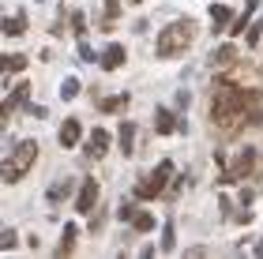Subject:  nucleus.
Here are the masks:
<instances>
[{"label": "nucleus", "mask_w": 263, "mask_h": 259, "mask_svg": "<svg viewBox=\"0 0 263 259\" xmlns=\"http://www.w3.org/2000/svg\"><path fill=\"white\" fill-rule=\"evenodd\" d=\"M105 11H109V15L117 19V11H121V0H105Z\"/></svg>", "instance_id": "obj_30"}, {"label": "nucleus", "mask_w": 263, "mask_h": 259, "mask_svg": "<svg viewBox=\"0 0 263 259\" xmlns=\"http://www.w3.org/2000/svg\"><path fill=\"white\" fill-rule=\"evenodd\" d=\"M233 61H237L233 45H222V49H214V53H211V64H218V68H222V64H233Z\"/></svg>", "instance_id": "obj_15"}, {"label": "nucleus", "mask_w": 263, "mask_h": 259, "mask_svg": "<svg viewBox=\"0 0 263 259\" xmlns=\"http://www.w3.org/2000/svg\"><path fill=\"white\" fill-rule=\"evenodd\" d=\"M256 169H259V154H256L252 147H245L241 154H237V162L222 173V181H245V176H248V173H256Z\"/></svg>", "instance_id": "obj_4"}, {"label": "nucleus", "mask_w": 263, "mask_h": 259, "mask_svg": "<svg viewBox=\"0 0 263 259\" xmlns=\"http://www.w3.org/2000/svg\"><path fill=\"white\" fill-rule=\"evenodd\" d=\"M34 150H38V143H34V139H27V143H19V147H15V158H11V162H15L19 169H27L30 162H34Z\"/></svg>", "instance_id": "obj_8"}, {"label": "nucleus", "mask_w": 263, "mask_h": 259, "mask_svg": "<svg viewBox=\"0 0 263 259\" xmlns=\"http://www.w3.org/2000/svg\"><path fill=\"white\" fill-rule=\"evenodd\" d=\"M128 105V98H102V109L109 113V109H124Z\"/></svg>", "instance_id": "obj_23"}, {"label": "nucleus", "mask_w": 263, "mask_h": 259, "mask_svg": "<svg viewBox=\"0 0 263 259\" xmlns=\"http://www.w3.org/2000/svg\"><path fill=\"white\" fill-rule=\"evenodd\" d=\"M162 248H165V252H173V222L165 226V241H162Z\"/></svg>", "instance_id": "obj_27"}, {"label": "nucleus", "mask_w": 263, "mask_h": 259, "mask_svg": "<svg viewBox=\"0 0 263 259\" xmlns=\"http://www.w3.org/2000/svg\"><path fill=\"white\" fill-rule=\"evenodd\" d=\"M259 38H263V19L256 23L252 30H248V38H245V42H248V45H259Z\"/></svg>", "instance_id": "obj_24"}, {"label": "nucleus", "mask_w": 263, "mask_h": 259, "mask_svg": "<svg viewBox=\"0 0 263 259\" xmlns=\"http://www.w3.org/2000/svg\"><path fill=\"white\" fill-rule=\"evenodd\" d=\"M76 241H79V229L76 226H64V241H61V248H57V255H68L71 248H76Z\"/></svg>", "instance_id": "obj_13"}, {"label": "nucleus", "mask_w": 263, "mask_h": 259, "mask_svg": "<svg viewBox=\"0 0 263 259\" xmlns=\"http://www.w3.org/2000/svg\"><path fill=\"white\" fill-rule=\"evenodd\" d=\"M256 252H259V255H263V241H259V244H256Z\"/></svg>", "instance_id": "obj_31"}, {"label": "nucleus", "mask_w": 263, "mask_h": 259, "mask_svg": "<svg viewBox=\"0 0 263 259\" xmlns=\"http://www.w3.org/2000/svg\"><path fill=\"white\" fill-rule=\"evenodd\" d=\"M121 64H124V45H109V49L102 53V68L113 72V68H121Z\"/></svg>", "instance_id": "obj_10"}, {"label": "nucleus", "mask_w": 263, "mask_h": 259, "mask_svg": "<svg viewBox=\"0 0 263 259\" xmlns=\"http://www.w3.org/2000/svg\"><path fill=\"white\" fill-rule=\"evenodd\" d=\"M211 121L218 128H241L245 124H263V94L252 87H233V83H214V102H211Z\"/></svg>", "instance_id": "obj_1"}, {"label": "nucleus", "mask_w": 263, "mask_h": 259, "mask_svg": "<svg viewBox=\"0 0 263 259\" xmlns=\"http://www.w3.org/2000/svg\"><path fill=\"white\" fill-rule=\"evenodd\" d=\"M121 150H124V154H132V150H136V124H132V121L121 124Z\"/></svg>", "instance_id": "obj_11"}, {"label": "nucleus", "mask_w": 263, "mask_h": 259, "mask_svg": "<svg viewBox=\"0 0 263 259\" xmlns=\"http://www.w3.org/2000/svg\"><path fill=\"white\" fill-rule=\"evenodd\" d=\"M90 61H94V49L87 42H79V64H90Z\"/></svg>", "instance_id": "obj_25"}, {"label": "nucleus", "mask_w": 263, "mask_h": 259, "mask_svg": "<svg viewBox=\"0 0 263 259\" xmlns=\"http://www.w3.org/2000/svg\"><path fill=\"white\" fill-rule=\"evenodd\" d=\"M211 19H214V27H226V23H230V8H226V4H214V8H211Z\"/></svg>", "instance_id": "obj_19"}, {"label": "nucleus", "mask_w": 263, "mask_h": 259, "mask_svg": "<svg viewBox=\"0 0 263 259\" xmlns=\"http://www.w3.org/2000/svg\"><path fill=\"white\" fill-rule=\"evenodd\" d=\"M192 23L181 19V23H170V27L162 30V38H158V56L162 61H170V56H181L188 45H192Z\"/></svg>", "instance_id": "obj_2"}, {"label": "nucleus", "mask_w": 263, "mask_h": 259, "mask_svg": "<svg viewBox=\"0 0 263 259\" xmlns=\"http://www.w3.org/2000/svg\"><path fill=\"white\" fill-rule=\"evenodd\" d=\"M237 222H241V226H248V222H252V210H237V214H233Z\"/></svg>", "instance_id": "obj_29"}, {"label": "nucleus", "mask_w": 263, "mask_h": 259, "mask_svg": "<svg viewBox=\"0 0 263 259\" xmlns=\"http://www.w3.org/2000/svg\"><path fill=\"white\" fill-rule=\"evenodd\" d=\"M0 30H4L8 38H23V34H27V19H4Z\"/></svg>", "instance_id": "obj_14"}, {"label": "nucleus", "mask_w": 263, "mask_h": 259, "mask_svg": "<svg viewBox=\"0 0 263 259\" xmlns=\"http://www.w3.org/2000/svg\"><path fill=\"white\" fill-rule=\"evenodd\" d=\"M76 94H79V83H76V79H64V87H61V98H76Z\"/></svg>", "instance_id": "obj_22"}, {"label": "nucleus", "mask_w": 263, "mask_h": 259, "mask_svg": "<svg viewBox=\"0 0 263 259\" xmlns=\"http://www.w3.org/2000/svg\"><path fill=\"white\" fill-rule=\"evenodd\" d=\"M68 192H71V181H61L57 188H49V203H61V199H68Z\"/></svg>", "instance_id": "obj_18"}, {"label": "nucleus", "mask_w": 263, "mask_h": 259, "mask_svg": "<svg viewBox=\"0 0 263 259\" xmlns=\"http://www.w3.org/2000/svg\"><path fill=\"white\" fill-rule=\"evenodd\" d=\"M23 64H27V61H23L19 53H8V56H0V75H4V72H23Z\"/></svg>", "instance_id": "obj_12"}, {"label": "nucleus", "mask_w": 263, "mask_h": 259, "mask_svg": "<svg viewBox=\"0 0 263 259\" xmlns=\"http://www.w3.org/2000/svg\"><path fill=\"white\" fill-rule=\"evenodd\" d=\"M19 166H15V162H0V181H8V184H15L19 181Z\"/></svg>", "instance_id": "obj_17"}, {"label": "nucleus", "mask_w": 263, "mask_h": 259, "mask_svg": "<svg viewBox=\"0 0 263 259\" xmlns=\"http://www.w3.org/2000/svg\"><path fill=\"white\" fill-rule=\"evenodd\" d=\"M173 128H184V124H177L170 109H158V132H162V135H170Z\"/></svg>", "instance_id": "obj_16"}, {"label": "nucleus", "mask_w": 263, "mask_h": 259, "mask_svg": "<svg viewBox=\"0 0 263 259\" xmlns=\"http://www.w3.org/2000/svg\"><path fill=\"white\" fill-rule=\"evenodd\" d=\"M170 176H173V162H162V166L154 169L147 181H139V184H136V195H139V199H154V195H158L162 188H165V181H170Z\"/></svg>", "instance_id": "obj_3"}, {"label": "nucleus", "mask_w": 263, "mask_h": 259, "mask_svg": "<svg viewBox=\"0 0 263 259\" xmlns=\"http://www.w3.org/2000/svg\"><path fill=\"white\" fill-rule=\"evenodd\" d=\"M132 214H136V207H132V203H124L121 210H117V218H124V222H132Z\"/></svg>", "instance_id": "obj_28"}, {"label": "nucleus", "mask_w": 263, "mask_h": 259, "mask_svg": "<svg viewBox=\"0 0 263 259\" xmlns=\"http://www.w3.org/2000/svg\"><path fill=\"white\" fill-rule=\"evenodd\" d=\"M105 150H109V132H105V128H94V132H90V143H87V154H90V158H102Z\"/></svg>", "instance_id": "obj_7"}, {"label": "nucleus", "mask_w": 263, "mask_h": 259, "mask_svg": "<svg viewBox=\"0 0 263 259\" xmlns=\"http://www.w3.org/2000/svg\"><path fill=\"white\" fill-rule=\"evenodd\" d=\"M136 4H143V0H136Z\"/></svg>", "instance_id": "obj_32"}, {"label": "nucleus", "mask_w": 263, "mask_h": 259, "mask_svg": "<svg viewBox=\"0 0 263 259\" xmlns=\"http://www.w3.org/2000/svg\"><path fill=\"white\" fill-rule=\"evenodd\" d=\"M94 203H98V181H83L79 195H76V210L79 214H90Z\"/></svg>", "instance_id": "obj_5"}, {"label": "nucleus", "mask_w": 263, "mask_h": 259, "mask_svg": "<svg viewBox=\"0 0 263 259\" xmlns=\"http://www.w3.org/2000/svg\"><path fill=\"white\" fill-rule=\"evenodd\" d=\"M132 222H136V229H139V233L154 229V214H139V210H136V214H132Z\"/></svg>", "instance_id": "obj_20"}, {"label": "nucleus", "mask_w": 263, "mask_h": 259, "mask_svg": "<svg viewBox=\"0 0 263 259\" xmlns=\"http://www.w3.org/2000/svg\"><path fill=\"white\" fill-rule=\"evenodd\" d=\"M71 27H76V34L83 38V27H87V19H83V11H71Z\"/></svg>", "instance_id": "obj_26"}, {"label": "nucleus", "mask_w": 263, "mask_h": 259, "mask_svg": "<svg viewBox=\"0 0 263 259\" xmlns=\"http://www.w3.org/2000/svg\"><path fill=\"white\" fill-rule=\"evenodd\" d=\"M15 244H19V237H15L11 229H4V233H0V248H4V252H11Z\"/></svg>", "instance_id": "obj_21"}, {"label": "nucleus", "mask_w": 263, "mask_h": 259, "mask_svg": "<svg viewBox=\"0 0 263 259\" xmlns=\"http://www.w3.org/2000/svg\"><path fill=\"white\" fill-rule=\"evenodd\" d=\"M27 98H30V87H27V83H19V87H11V98H8L4 105H0V121H8V116H11V113H15V109H19V105H23V102H27Z\"/></svg>", "instance_id": "obj_6"}, {"label": "nucleus", "mask_w": 263, "mask_h": 259, "mask_svg": "<svg viewBox=\"0 0 263 259\" xmlns=\"http://www.w3.org/2000/svg\"><path fill=\"white\" fill-rule=\"evenodd\" d=\"M79 132H83V128H79L76 116L64 121V128H61V147H76V143H79Z\"/></svg>", "instance_id": "obj_9"}]
</instances>
